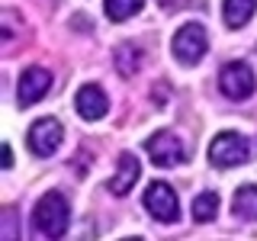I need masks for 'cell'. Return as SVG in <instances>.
<instances>
[{"mask_svg": "<svg viewBox=\"0 0 257 241\" xmlns=\"http://www.w3.org/2000/svg\"><path fill=\"white\" fill-rule=\"evenodd\" d=\"M251 158V145L241 132H219L209 145V161L215 167H238Z\"/></svg>", "mask_w": 257, "mask_h": 241, "instance_id": "cell-3", "label": "cell"}, {"mask_svg": "<svg viewBox=\"0 0 257 241\" xmlns=\"http://www.w3.org/2000/svg\"><path fill=\"white\" fill-rule=\"evenodd\" d=\"M0 238H7V241L20 238V235H16V209H4V225H0Z\"/></svg>", "mask_w": 257, "mask_h": 241, "instance_id": "cell-16", "label": "cell"}, {"mask_svg": "<svg viewBox=\"0 0 257 241\" xmlns=\"http://www.w3.org/2000/svg\"><path fill=\"white\" fill-rule=\"evenodd\" d=\"M145 7V0H106V16L112 23H125Z\"/></svg>", "mask_w": 257, "mask_h": 241, "instance_id": "cell-15", "label": "cell"}, {"mask_svg": "<svg viewBox=\"0 0 257 241\" xmlns=\"http://www.w3.org/2000/svg\"><path fill=\"white\" fill-rule=\"evenodd\" d=\"M4 167H13V148L4 145Z\"/></svg>", "mask_w": 257, "mask_h": 241, "instance_id": "cell-18", "label": "cell"}, {"mask_svg": "<svg viewBox=\"0 0 257 241\" xmlns=\"http://www.w3.org/2000/svg\"><path fill=\"white\" fill-rule=\"evenodd\" d=\"M68 222H71V206L68 199L61 196L58 190H48L42 193V199L32 209V228L45 238H61L68 231Z\"/></svg>", "mask_w": 257, "mask_h": 241, "instance_id": "cell-1", "label": "cell"}, {"mask_svg": "<svg viewBox=\"0 0 257 241\" xmlns=\"http://www.w3.org/2000/svg\"><path fill=\"white\" fill-rule=\"evenodd\" d=\"M161 7H164V10H183L187 0H161Z\"/></svg>", "mask_w": 257, "mask_h": 241, "instance_id": "cell-17", "label": "cell"}, {"mask_svg": "<svg viewBox=\"0 0 257 241\" xmlns=\"http://www.w3.org/2000/svg\"><path fill=\"white\" fill-rule=\"evenodd\" d=\"M219 90L228 96V100H247L257 90V77L251 71V64L244 61H228L219 71Z\"/></svg>", "mask_w": 257, "mask_h": 241, "instance_id": "cell-5", "label": "cell"}, {"mask_svg": "<svg viewBox=\"0 0 257 241\" xmlns=\"http://www.w3.org/2000/svg\"><path fill=\"white\" fill-rule=\"evenodd\" d=\"M142 48L135 45V42H122V45H116V52H112V61H116V71H119V77H135L139 74V68H142Z\"/></svg>", "mask_w": 257, "mask_h": 241, "instance_id": "cell-11", "label": "cell"}, {"mask_svg": "<svg viewBox=\"0 0 257 241\" xmlns=\"http://www.w3.org/2000/svg\"><path fill=\"white\" fill-rule=\"evenodd\" d=\"M215 212H219V193L215 190H206V193H199L196 199H193V222H212L215 219Z\"/></svg>", "mask_w": 257, "mask_h": 241, "instance_id": "cell-14", "label": "cell"}, {"mask_svg": "<svg viewBox=\"0 0 257 241\" xmlns=\"http://www.w3.org/2000/svg\"><path fill=\"white\" fill-rule=\"evenodd\" d=\"M145 151H148V158L155 161L158 167H177L187 161V148H183L180 135L174 132H155L151 139H145Z\"/></svg>", "mask_w": 257, "mask_h": 241, "instance_id": "cell-6", "label": "cell"}, {"mask_svg": "<svg viewBox=\"0 0 257 241\" xmlns=\"http://www.w3.org/2000/svg\"><path fill=\"white\" fill-rule=\"evenodd\" d=\"M61 139H64V129H61L58 119H52V116L36 119V123L29 126V135H26V142H29V148H32L36 158H52L55 151L61 148Z\"/></svg>", "mask_w": 257, "mask_h": 241, "instance_id": "cell-7", "label": "cell"}, {"mask_svg": "<svg viewBox=\"0 0 257 241\" xmlns=\"http://www.w3.org/2000/svg\"><path fill=\"white\" fill-rule=\"evenodd\" d=\"M145 209H148L158 222H164V225H174L177 219H180V199H177L174 187L164 183V180L148 183V190H145Z\"/></svg>", "mask_w": 257, "mask_h": 241, "instance_id": "cell-4", "label": "cell"}, {"mask_svg": "<svg viewBox=\"0 0 257 241\" xmlns=\"http://www.w3.org/2000/svg\"><path fill=\"white\" fill-rule=\"evenodd\" d=\"M74 106H77V112L87 119V123H96V119L106 116V109H109V96L103 93V87H96V84H84V87L77 90V96H74Z\"/></svg>", "mask_w": 257, "mask_h": 241, "instance_id": "cell-9", "label": "cell"}, {"mask_svg": "<svg viewBox=\"0 0 257 241\" xmlns=\"http://www.w3.org/2000/svg\"><path fill=\"white\" fill-rule=\"evenodd\" d=\"M48 90H52V74H48L45 68H26L23 77H20L16 100H20V106H32V103H39Z\"/></svg>", "mask_w": 257, "mask_h": 241, "instance_id": "cell-8", "label": "cell"}, {"mask_svg": "<svg viewBox=\"0 0 257 241\" xmlns=\"http://www.w3.org/2000/svg\"><path fill=\"white\" fill-rule=\"evenodd\" d=\"M254 10H257V0H225L222 20H225L228 29H241V26H247V20L254 16Z\"/></svg>", "mask_w": 257, "mask_h": 241, "instance_id": "cell-13", "label": "cell"}, {"mask_svg": "<svg viewBox=\"0 0 257 241\" xmlns=\"http://www.w3.org/2000/svg\"><path fill=\"white\" fill-rule=\"evenodd\" d=\"M139 174H142V164H139V158L135 155H128V151H122L119 155V171L109 177V193L112 196H125L128 190L135 187V180H139Z\"/></svg>", "mask_w": 257, "mask_h": 241, "instance_id": "cell-10", "label": "cell"}, {"mask_svg": "<svg viewBox=\"0 0 257 241\" xmlns=\"http://www.w3.org/2000/svg\"><path fill=\"white\" fill-rule=\"evenodd\" d=\"M231 209H235V215L241 222H257V187L254 183H241L235 190Z\"/></svg>", "mask_w": 257, "mask_h": 241, "instance_id": "cell-12", "label": "cell"}, {"mask_svg": "<svg viewBox=\"0 0 257 241\" xmlns=\"http://www.w3.org/2000/svg\"><path fill=\"white\" fill-rule=\"evenodd\" d=\"M206 48H209V32H206V26H199V23H187V26H180L174 32V39H171L174 58L180 64H187V68H193V64L203 58Z\"/></svg>", "mask_w": 257, "mask_h": 241, "instance_id": "cell-2", "label": "cell"}, {"mask_svg": "<svg viewBox=\"0 0 257 241\" xmlns=\"http://www.w3.org/2000/svg\"><path fill=\"white\" fill-rule=\"evenodd\" d=\"M71 26H80V29H90V23H87V16H74V20H71Z\"/></svg>", "mask_w": 257, "mask_h": 241, "instance_id": "cell-19", "label": "cell"}]
</instances>
